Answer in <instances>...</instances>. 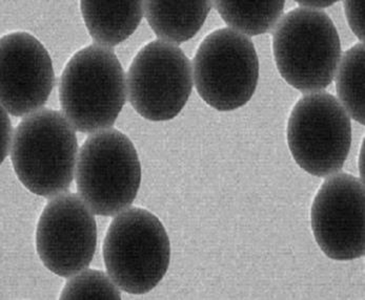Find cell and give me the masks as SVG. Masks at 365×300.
<instances>
[{"mask_svg": "<svg viewBox=\"0 0 365 300\" xmlns=\"http://www.w3.org/2000/svg\"><path fill=\"white\" fill-rule=\"evenodd\" d=\"M77 191L94 215L115 216L133 204L141 183V165L132 141L118 129L91 134L76 165Z\"/></svg>", "mask_w": 365, "mask_h": 300, "instance_id": "obj_5", "label": "cell"}, {"mask_svg": "<svg viewBox=\"0 0 365 300\" xmlns=\"http://www.w3.org/2000/svg\"><path fill=\"white\" fill-rule=\"evenodd\" d=\"M212 6V1H143V15L161 41L178 45L199 32Z\"/></svg>", "mask_w": 365, "mask_h": 300, "instance_id": "obj_13", "label": "cell"}, {"mask_svg": "<svg viewBox=\"0 0 365 300\" xmlns=\"http://www.w3.org/2000/svg\"><path fill=\"white\" fill-rule=\"evenodd\" d=\"M61 299H121L118 286L103 271L85 269L70 277Z\"/></svg>", "mask_w": 365, "mask_h": 300, "instance_id": "obj_16", "label": "cell"}, {"mask_svg": "<svg viewBox=\"0 0 365 300\" xmlns=\"http://www.w3.org/2000/svg\"><path fill=\"white\" fill-rule=\"evenodd\" d=\"M97 246L94 213L81 196L63 193L44 207L36 229V249L46 269L70 279L90 266Z\"/></svg>", "mask_w": 365, "mask_h": 300, "instance_id": "obj_9", "label": "cell"}, {"mask_svg": "<svg viewBox=\"0 0 365 300\" xmlns=\"http://www.w3.org/2000/svg\"><path fill=\"white\" fill-rule=\"evenodd\" d=\"M365 1H344V12L354 34L364 41Z\"/></svg>", "mask_w": 365, "mask_h": 300, "instance_id": "obj_17", "label": "cell"}, {"mask_svg": "<svg viewBox=\"0 0 365 300\" xmlns=\"http://www.w3.org/2000/svg\"><path fill=\"white\" fill-rule=\"evenodd\" d=\"M10 156L17 178L31 193L46 198L68 193L78 160L75 129L63 112L37 110L15 129Z\"/></svg>", "mask_w": 365, "mask_h": 300, "instance_id": "obj_1", "label": "cell"}, {"mask_svg": "<svg viewBox=\"0 0 365 300\" xmlns=\"http://www.w3.org/2000/svg\"><path fill=\"white\" fill-rule=\"evenodd\" d=\"M297 4L301 9L318 11V9H325L333 6L335 1H297Z\"/></svg>", "mask_w": 365, "mask_h": 300, "instance_id": "obj_19", "label": "cell"}, {"mask_svg": "<svg viewBox=\"0 0 365 300\" xmlns=\"http://www.w3.org/2000/svg\"><path fill=\"white\" fill-rule=\"evenodd\" d=\"M59 100L77 132L110 129L127 100L125 72L112 48L92 44L77 52L61 74Z\"/></svg>", "mask_w": 365, "mask_h": 300, "instance_id": "obj_2", "label": "cell"}, {"mask_svg": "<svg viewBox=\"0 0 365 300\" xmlns=\"http://www.w3.org/2000/svg\"><path fill=\"white\" fill-rule=\"evenodd\" d=\"M1 107L14 117L28 116L48 102L55 85L52 59L34 36L16 32L0 43Z\"/></svg>", "mask_w": 365, "mask_h": 300, "instance_id": "obj_11", "label": "cell"}, {"mask_svg": "<svg viewBox=\"0 0 365 300\" xmlns=\"http://www.w3.org/2000/svg\"><path fill=\"white\" fill-rule=\"evenodd\" d=\"M193 85L191 61L179 46L165 41L143 46L128 70L130 105L141 117L154 122L178 116Z\"/></svg>", "mask_w": 365, "mask_h": 300, "instance_id": "obj_8", "label": "cell"}, {"mask_svg": "<svg viewBox=\"0 0 365 300\" xmlns=\"http://www.w3.org/2000/svg\"><path fill=\"white\" fill-rule=\"evenodd\" d=\"M103 251L108 277L129 294L152 291L163 280L171 260V244L163 223L138 207L113 218Z\"/></svg>", "mask_w": 365, "mask_h": 300, "instance_id": "obj_4", "label": "cell"}, {"mask_svg": "<svg viewBox=\"0 0 365 300\" xmlns=\"http://www.w3.org/2000/svg\"><path fill=\"white\" fill-rule=\"evenodd\" d=\"M336 73L338 99L349 117L364 125V43L344 53Z\"/></svg>", "mask_w": 365, "mask_h": 300, "instance_id": "obj_15", "label": "cell"}, {"mask_svg": "<svg viewBox=\"0 0 365 300\" xmlns=\"http://www.w3.org/2000/svg\"><path fill=\"white\" fill-rule=\"evenodd\" d=\"M8 114L9 112L1 107V162H4V159L10 154L14 138Z\"/></svg>", "mask_w": 365, "mask_h": 300, "instance_id": "obj_18", "label": "cell"}, {"mask_svg": "<svg viewBox=\"0 0 365 300\" xmlns=\"http://www.w3.org/2000/svg\"><path fill=\"white\" fill-rule=\"evenodd\" d=\"M364 183L346 172L327 176L314 198L312 230L318 246L335 260L365 253Z\"/></svg>", "mask_w": 365, "mask_h": 300, "instance_id": "obj_10", "label": "cell"}, {"mask_svg": "<svg viewBox=\"0 0 365 300\" xmlns=\"http://www.w3.org/2000/svg\"><path fill=\"white\" fill-rule=\"evenodd\" d=\"M197 92L210 107L231 112L255 94L259 60L249 37L232 30L214 31L199 46L193 63Z\"/></svg>", "mask_w": 365, "mask_h": 300, "instance_id": "obj_7", "label": "cell"}, {"mask_svg": "<svg viewBox=\"0 0 365 300\" xmlns=\"http://www.w3.org/2000/svg\"><path fill=\"white\" fill-rule=\"evenodd\" d=\"M273 52L282 78L303 94H312L333 82L341 43L327 13L298 8L274 28Z\"/></svg>", "mask_w": 365, "mask_h": 300, "instance_id": "obj_3", "label": "cell"}, {"mask_svg": "<svg viewBox=\"0 0 365 300\" xmlns=\"http://www.w3.org/2000/svg\"><path fill=\"white\" fill-rule=\"evenodd\" d=\"M287 144L303 171L319 178L333 176L341 171L349 156L351 117L329 92L305 95L289 116Z\"/></svg>", "mask_w": 365, "mask_h": 300, "instance_id": "obj_6", "label": "cell"}, {"mask_svg": "<svg viewBox=\"0 0 365 300\" xmlns=\"http://www.w3.org/2000/svg\"><path fill=\"white\" fill-rule=\"evenodd\" d=\"M221 18L232 30L247 36L265 34L275 28L284 1H214Z\"/></svg>", "mask_w": 365, "mask_h": 300, "instance_id": "obj_14", "label": "cell"}, {"mask_svg": "<svg viewBox=\"0 0 365 300\" xmlns=\"http://www.w3.org/2000/svg\"><path fill=\"white\" fill-rule=\"evenodd\" d=\"M81 14L95 43L113 48L136 31L143 17V1H81Z\"/></svg>", "mask_w": 365, "mask_h": 300, "instance_id": "obj_12", "label": "cell"}]
</instances>
